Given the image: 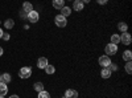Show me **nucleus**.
Returning a JSON list of instances; mask_svg holds the SVG:
<instances>
[{
	"mask_svg": "<svg viewBox=\"0 0 132 98\" xmlns=\"http://www.w3.org/2000/svg\"><path fill=\"white\" fill-rule=\"evenodd\" d=\"M19 76H20V78H23V80L29 78L30 76H32V68H30V66H24V68H21V69L19 70Z\"/></svg>",
	"mask_w": 132,
	"mask_h": 98,
	"instance_id": "f257e3e1",
	"label": "nucleus"
},
{
	"mask_svg": "<svg viewBox=\"0 0 132 98\" xmlns=\"http://www.w3.org/2000/svg\"><path fill=\"white\" fill-rule=\"evenodd\" d=\"M54 23H56V25L60 27V28H65L66 25H68V20H66V17H63L62 15H58V16H56V19H54Z\"/></svg>",
	"mask_w": 132,
	"mask_h": 98,
	"instance_id": "f03ea898",
	"label": "nucleus"
},
{
	"mask_svg": "<svg viewBox=\"0 0 132 98\" xmlns=\"http://www.w3.org/2000/svg\"><path fill=\"white\" fill-rule=\"evenodd\" d=\"M106 56H114V54H116L118 53V47L115 45V44H107L106 45Z\"/></svg>",
	"mask_w": 132,
	"mask_h": 98,
	"instance_id": "7ed1b4c3",
	"label": "nucleus"
},
{
	"mask_svg": "<svg viewBox=\"0 0 132 98\" xmlns=\"http://www.w3.org/2000/svg\"><path fill=\"white\" fill-rule=\"evenodd\" d=\"M131 41H132V39H131V35L128 32H123V33L120 35V42H123L124 45H129Z\"/></svg>",
	"mask_w": 132,
	"mask_h": 98,
	"instance_id": "20e7f679",
	"label": "nucleus"
},
{
	"mask_svg": "<svg viewBox=\"0 0 132 98\" xmlns=\"http://www.w3.org/2000/svg\"><path fill=\"white\" fill-rule=\"evenodd\" d=\"M27 19L30 21V23H33V24H35V23H37V21H38V19H40V15H38V12H37V11H32V12H29V13H28Z\"/></svg>",
	"mask_w": 132,
	"mask_h": 98,
	"instance_id": "39448f33",
	"label": "nucleus"
},
{
	"mask_svg": "<svg viewBox=\"0 0 132 98\" xmlns=\"http://www.w3.org/2000/svg\"><path fill=\"white\" fill-rule=\"evenodd\" d=\"M110 64H111V58H110L108 56H101L99 57V65H101L102 68L110 66Z\"/></svg>",
	"mask_w": 132,
	"mask_h": 98,
	"instance_id": "423d86ee",
	"label": "nucleus"
},
{
	"mask_svg": "<svg viewBox=\"0 0 132 98\" xmlns=\"http://www.w3.org/2000/svg\"><path fill=\"white\" fill-rule=\"evenodd\" d=\"M65 98H78V92L74 89H68L65 92Z\"/></svg>",
	"mask_w": 132,
	"mask_h": 98,
	"instance_id": "0eeeda50",
	"label": "nucleus"
},
{
	"mask_svg": "<svg viewBox=\"0 0 132 98\" xmlns=\"http://www.w3.org/2000/svg\"><path fill=\"white\" fill-rule=\"evenodd\" d=\"M48 65V58L46 57H40L37 61V68L40 69H45V66Z\"/></svg>",
	"mask_w": 132,
	"mask_h": 98,
	"instance_id": "6e6552de",
	"label": "nucleus"
},
{
	"mask_svg": "<svg viewBox=\"0 0 132 98\" xmlns=\"http://www.w3.org/2000/svg\"><path fill=\"white\" fill-rule=\"evenodd\" d=\"M111 70H110V68L107 66V68H102V70H101V76H102V78H110L111 77Z\"/></svg>",
	"mask_w": 132,
	"mask_h": 98,
	"instance_id": "1a4fd4ad",
	"label": "nucleus"
},
{
	"mask_svg": "<svg viewBox=\"0 0 132 98\" xmlns=\"http://www.w3.org/2000/svg\"><path fill=\"white\" fill-rule=\"evenodd\" d=\"M23 11H24L25 13L32 12V11H33V5H32V3H29V2H24V3H23Z\"/></svg>",
	"mask_w": 132,
	"mask_h": 98,
	"instance_id": "9d476101",
	"label": "nucleus"
},
{
	"mask_svg": "<svg viewBox=\"0 0 132 98\" xmlns=\"http://www.w3.org/2000/svg\"><path fill=\"white\" fill-rule=\"evenodd\" d=\"M83 3H82V0H74V3H73V8L75 11H82L83 9Z\"/></svg>",
	"mask_w": 132,
	"mask_h": 98,
	"instance_id": "9b49d317",
	"label": "nucleus"
},
{
	"mask_svg": "<svg viewBox=\"0 0 132 98\" xmlns=\"http://www.w3.org/2000/svg\"><path fill=\"white\" fill-rule=\"evenodd\" d=\"M8 93V86L4 82H0V97H4Z\"/></svg>",
	"mask_w": 132,
	"mask_h": 98,
	"instance_id": "f8f14e48",
	"label": "nucleus"
},
{
	"mask_svg": "<svg viewBox=\"0 0 132 98\" xmlns=\"http://www.w3.org/2000/svg\"><path fill=\"white\" fill-rule=\"evenodd\" d=\"M61 15H62L63 17L70 16V15H71V9H70L69 7H65V5H63V7L61 8Z\"/></svg>",
	"mask_w": 132,
	"mask_h": 98,
	"instance_id": "ddd939ff",
	"label": "nucleus"
},
{
	"mask_svg": "<svg viewBox=\"0 0 132 98\" xmlns=\"http://www.w3.org/2000/svg\"><path fill=\"white\" fill-rule=\"evenodd\" d=\"M65 4V0H53V7L56 9H61Z\"/></svg>",
	"mask_w": 132,
	"mask_h": 98,
	"instance_id": "4468645a",
	"label": "nucleus"
},
{
	"mask_svg": "<svg viewBox=\"0 0 132 98\" xmlns=\"http://www.w3.org/2000/svg\"><path fill=\"white\" fill-rule=\"evenodd\" d=\"M4 27H5L7 29H12V28L15 27V21H13L12 19H8V20H5V23H4Z\"/></svg>",
	"mask_w": 132,
	"mask_h": 98,
	"instance_id": "2eb2a0df",
	"label": "nucleus"
},
{
	"mask_svg": "<svg viewBox=\"0 0 132 98\" xmlns=\"http://www.w3.org/2000/svg\"><path fill=\"white\" fill-rule=\"evenodd\" d=\"M123 60H126V61H131L132 60V52L131 50H126L123 53Z\"/></svg>",
	"mask_w": 132,
	"mask_h": 98,
	"instance_id": "dca6fc26",
	"label": "nucleus"
},
{
	"mask_svg": "<svg viewBox=\"0 0 132 98\" xmlns=\"http://www.w3.org/2000/svg\"><path fill=\"white\" fill-rule=\"evenodd\" d=\"M33 89H35L36 92H38V93H40V92H42V90H44V85H42L41 82H36L35 85H33Z\"/></svg>",
	"mask_w": 132,
	"mask_h": 98,
	"instance_id": "f3484780",
	"label": "nucleus"
},
{
	"mask_svg": "<svg viewBox=\"0 0 132 98\" xmlns=\"http://www.w3.org/2000/svg\"><path fill=\"white\" fill-rule=\"evenodd\" d=\"M2 77H3V82H4V84H9V82H11V80H12V77H11V74H8V73L2 74Z\"/></svg>",
	"mask_w": 132,
	"mask_h": 98,
	"instance_id": "a211bd4d",
	"label": "nucleus"
},
{
	"mask_svg": "<svg viewBox=\"0 0 132 98\" xmlns=\"http://www.w3.org/2000/svg\"><path fill=\"white\" fill-rule=\"evenodd\" d=\"M45 72H46L48 74H53L54 72H56V68H54L53 65H49V64H48L46 66H45Z\"/></svg>",
	"mask_w": 132,
	"mask_h": 98,
	"instance_id": "6ab92c4d",
	"label": "nucleus"
},
{
	"mask_svg": "<svg viewBox=\"0 0 132 98\" xmlns=\"http://www.w3.org/2000/svg\"><path fill=\"white\" fill-rule=\"evenodd\" d=\"M118 29H119V31H122V32H127L128 25H127L126 23H119V24H118Z\"/></svg>",
	"mask_w": 132,
	"mask_h": 98,
	"instance_id": "aec40b11",
	"label": "nucleus"
},
{
	"mask_svg": "<svg viewBox=\"0 0 132 98\" xmlns=\"http://www.w3.org/2000/svg\"><path fill=\"white\" fill-rule=\"evenodd\" d=\"M118 42H120V36L119 35H112L111 36V44H118Z\"/></svg>",
	"mask_w": 132,
	"mask_h": 98,
	"instance_id": "412c9836",
	"label": "nucleus"
},
{
	"mask_svg": "<svg viewBox=\"0 0 132 98\" xmlns=\"http://www.w3.org/2000/svg\"><path fill=\"white\" fill-rule=\"evenodd\" d=\"M38 98H50V94L45 90H42V92L38 93Z\"/></svg>",
	"mask_w": 132,
	"mask_h": 98,
	"instance_id": "4be33fe9",
	"label": "nucleus"
},
{
	"mask_svg": "<svg viewBox=\"0 0 132 98\" xmlns=\"http://www.w3.org/2000/svg\"><path fill=\"white\" fill-rule=\"evenodd\" d=\"M126 72L128 74L132 73V64H131V61H127V64H126Z\"/></svg>",
	"mask_w": 132,
	"mask_h": 98,
	"instance_id": "5701e85b",
	"label": "nucleus"
},
{
	"mask_svg": "<svg viewBox=\"0 0 132 98\" xmlns=\"http://www.w3.org/2000/svg\"><path fill=\"white\" fill-rule=\"evenodd\" d=\"M108 68H110V70H111V72H112V70L115 72V70H118V65H115V64H114V65H112V64H110V66H108Z\"/></svg>",
	"mask_w": 132,
	"mask_h": 98,
	"instance_id": "b1692460",
	"label": "nucleus"
},
{
	"mask_svg": "<svg viewBox=\"0 0 132 98\" xmlns=\"http://www.w3.org/2000/svg\"><path fill=\"white\" fill-rule=\"evenodd\" d=\"M2 39H3V40H5V41H8V40L11 39V36H9V33H3Z\"/></svg>",
	"mask_w": 132,
	"mask_h": 98,
	"instance_id": "393cba45",
	"label": "nucleus"
},
{
	"mask_svg": "<svg viewBox=\"0 0 132 98\" xmlns=\"http://www.w3.org/2000/svg\"><path fill=\"white\" fill-rule=\"evenodd\" d=\"M107 2H108V0H96V3H98V4H101V5L107 4Z\"/></svg>",
	"mask_w": 132,
	"mask_h": 98,
	"instance_id": "a878e982",
	"label": "nucleus"
},
{
	"mask_svg": "<svg viewBox=\"0 0 132 98\" xmlns=\"http://www.w3.org/2000/svg\"><path fill=\"white\" fill-rule=\"evenodd\" d=\"M21 16H23V19H27V16H28V13H25L24 11H21Z\"/></svg>",
	"mask_w": 132,
	"mask_h": 98,
	"instance_id": "bb28decb",
	"label": "nucleus"
},
{
	"mask_svg": "<svg viewBox=\"0 0 132 98\" xmlns=\"http://www.w3.org/2000/svg\"><path fill=\"white\" fill-rule=\"evenodd\" d=\"M9 98H20V97H19V95H16V94H13V95H11Z\"/></svg>",
	"mask_w": 132,
	"mask_h": 98,
	"instance_id": "cd10ccee",
	"label": "nucleus"
},
{
	"mask_svg": "<svg viewBox=\"0 0 132 98\" xmlns=\"http://www.w3.org/2000/svg\"><path fill=\"white\" fill-rule=\"evenodd\" d=\"M3 33H4V32H3V29H2V28H0V39H2V36H3Z\"/></svg>",
	"mask_w": 132,
	"mask_h": 98,
	"instance_id": "c85d7f7f",
	"label": "nucleus"
},
{
	"mask_svg": "<svg viewBox=\"0 0 132 98\" xmlns=\"http://www.w3.org/2000/svg\"><path fill=\"white\" fill-rule=\"evenodd\" d=\"M82 3L85 4V3H90V0H82Z\"/></svg>",
	"mask_w": 132,
	"mask_h": 98,
	"instance_id": "c756f323",
	"label": "nucleus"
},
{
	"mask_svg": "<svg viewBox=\"0 0 132 98\" xmlns=\"http://www.w3.org/2000/svg\"><path fill=\"white\" fill-rule=\"evenodd\" d=\"M2 54H3V48L0 47V56H2Z\"/></svg>",
	"mask_w": 132,
	"mask_h": 98,
	"instance_id": "7c9ffc66",
	"label": "nucleus"
},
{
	"mask_svg": "<svg viewBox=\"0 0 132 98\" xmlns=\"http://www.w3.org/2000/svg\"><path fill=\"white\" fill-rule=\"evenodd\" d=\"M0 82H3V77H2V74H0Z\"/></svg>",
	"mask_w": 132,
	"mask_h": 98,
	"instance_id": "2f4dec72",
	"label": "nucleus"
},
{
	"mask_svg": "<svg viewBox=\"0 0 132 98\" xmlns=\"http://www.w3.org/2000/svg\"><path fill=\"white\" fill-rule=\"evenodd\" d=\"M0 98H4V97H0Z\"/></svg>",
	"mask_w": 132,
	"mask_h": 98,
	"instance_id": "473e14b6",
	"label": "nucleus"
},
{
	"mask_svg": "<svg viewBox=\"0 0 132 98\" xmlns=\"http://www.w3.org/2000/svg\"><path fill=\"white\" fill-rule=\"evenodd\" d=\"M70 2H71V0H70Z\"/></svg>",
	"mask_w": 132,
	"mask_h": 98,
	"instance_id": "72a5a7b5",
	"label": "nucleus"
}]
</instances>
